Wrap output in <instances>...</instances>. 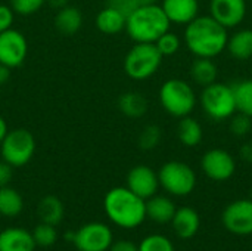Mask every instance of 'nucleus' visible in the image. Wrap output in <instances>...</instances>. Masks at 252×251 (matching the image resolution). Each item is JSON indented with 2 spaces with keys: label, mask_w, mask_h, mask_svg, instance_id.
Here are the masks:
<instances>
[{
  "label": "nucleus",
  "mask_w": 252,
  "mask_h": 251,
  "mask_svg": "<svg viewBox=\"0 0 252 251\" xmlns=\"http://www.w3.org/2000/svg\"><path fill=\"white\" fill-rule=\"evenodd\" d=\"M159 186L164 188L170 195L186 197L193 192L196 186L195 170L183 161H167L158 172Z\"/></svg>",
  "instance_id": "obj_7"
},
{
  "label": "nucleus",
  "mask_w": 252,
  "mask_h": 251,
  "mask_svg": "<svg viewBox=\"0 0 252 251\" xmlns=\"http://www.w3.org/2000/svg\"><path fill=\"white\" fill-rule=\"evenodd\" d=\"M127 188L145 201L154 197L159 188L158 173L149 166L139 164L127 175Z\"/></svg>",
  "instance_id": "obj_14"
},
{
  "label": "nucleus",
  "mask_w": 252,
  "mask_h": 251,
  "mask_svg": "<svg viewBox=\"0 0 252 251\" xmlns=\"http://www.w3.org/2000/svg\"><path fill=\"white\" fill-rule=\"evenodd\" d=\"M230 133L236 138H245L250 135V132L252 130V117L245 115L242 112H235L230 118Z\"/></svg>",
  "instance_id": "obj_31"
},
{
  "label": "nucleus",
  "mask_w": 252,
  "mask_h": 251,
  "mask_svg": "<svg viewBox=\"0 0 252 251\" xmlns=\"http://www.w3.org/2000/svg\"><path fill=\"white\" fill-rule=\"evenodd\" d=\"M127 16L121 13L118 9L108 6L103 7L96 16V27L103 34H118L126 30Z\"/></svg>",
  "instance_id": "obj_22"
},
{
  "label": "nucleus",
  "mask_w": 252,
  "mask_h": 251,
  "mask_svg": "<svg viewBox=\"0 0 252 251\" xmlns=\"http://www.w3.org/2000/svg\"><path fill=\"white\" fill-rule=\"evenodd\" d=\"M247 13V0H210V15L227 30L239 27Z\"/></svg>",
  "instance_id": "obj_13"
},
{
  "label": "nucleus",
  "mask_w": 252,
  "mask_h": 251,
  "mask_svg": "<svg viewBox=\"0 0 252 251\" xmlns=\"http://www.w3.org/2000/svg\"><path fill=\"white\" fill-rule=\"evenodd\" d=\"M230 86L235 95L236 112L252 117V78L236 80Z\"/></svg>",
  "instance_id": "obj_27"
},
{
  "label": "nucleus",
  "mask_w": 252,
  "mask_h": 251,
  "mask_svg": "<svg viewBox=\"0 0 252 251\" xmlns=\"http://www.w3.org/2000/svg\"><path fill=\"white\" fill-rule=\"evenodd\" d=\"M189 74L195 84L207 87L217 81L219 67L211 58H195V61L190 64Z\"/></svg>",
  "instance_id": "obj_21"
},
{
  "label": "nucleus",
  "mask_w": 252,
  "mask_h": 251,
  "mask_svg": "<svg viewBox=\"0 0 252 251\" xmlns=\"http://www.w3.org/2000/svg\"><path fill=\"white\" fill-rule=\"evenodd\" d=\"M171 22L161 4L140 6L127 16L126 31L134 43H155L170 30Z\"/></svg>",
  "instance_id": "obj_3"
},
{
  "label": "nucleus",
  "mask_w": 252,
  "mask_h": 251,
  "mask_svg": "<svg viewBox=\"0 0 252 251\" xmlns=\"http://www.w3.org/2000/svg\"><path fill=\"white\" fill-rule=\"evenodd\" d=\"M68 238L72 240L78 251H106L114 243L111 228L100 222L86 223Z\"/></svg>",
  "instance_id": "obj_9"
},
{
  "label": "nucleus",
  "mask_w": 252,
  "mask_h": 251,
  "mask_svg": "<svg viewBox=\"0 0 252 251\" xmlns=\"http://www.w3.org/2000/svg\"><path fill=\"white\" fill-rule=\"evenodd\" d=\"M103 209L108 219L124 229L137 228L146 219V201L127 186H117L108 191L103 200Z\"/></svg>",
  "instance_id": "obj_2"
},
{
  "label": "nucleus",
  "mask_w": 252,
  "mask_h": 251,
  "mask_svg": "<svg viewBox=\"0 0 252 251\" xmlns=\"http://www.w3.org/2000/svg\"><path fill=\"white\" fill-rule=\"evenodd\" d=\"M44 3L46 0H10V6L15 10V13L22 16L35 13Z\"/></svg>",
  "instance_id": "obj_33"
},
{
  "label": "nucleus",
  "mask_w": 252,
  "mask_h": 251,
  "mask_svg": "<svg viewBox=\"0 0 252 251\" xmlns=\"http://www.w3.org/2000/svg\"><path fill=\"white\" fill-rule=\"evenodd\" d=\"M136 1H137V4H139V7H140V6L158 4V1H159V0H136Z\"/></svg>",
  "instance_id": "obj_42"
},
{
  "label": "nucleus",
  "mask_w": 252,
  "mask_h": 251,
  "mask_svg": "<svg viewBox=\"0 0 252 251\" xmlns=\"http://www.w3.org/2000/svg\"><path fill=\"white\" fill-rule=\"evenodd\" d=\"M164 56L155 43H134L124 58V72L136 81H143L157 74Z\"/></svg>",
  "instance_id": "obj_5"
},
{
  "label": "nucleus",
  "mask_w": 252,
  "mask_h": 251,
  "mask_svg": "<svg viewBox=\"0 0 252 251\" xmlns=\"http://www.w3.org/2000/svg\"><path fill=\"white\" fill-rule=\"evenodd\" d=\"M177 138L182 145H185L188 148H195L204 139V129L198 120H195L190 115H186L183 118H179Z\"/></svg>",
  "instance_id": "obj_23"
},
{
  "label": "nucleus",
  "mask_w": 252,
  "mask_h": 251,
  "mask_svg": "<svg viewBox=\"0 0 252 251\" xmlns=\"http://www.w3.org/2000/svg\"><path fill=\"white\" fill-rule=\"evenodd\" d=\"M24 210V198L22 195L7 186L0 188V215L4 217H16Z\"/></svg>",
  "instance_id": "obj_26"
},
{
  "label": "nucleus",
  "mask_w": 252,
  "mask_h": 251,
  "mask_svg": "<svg viewBox=\"0 0 252 251\" xmlns=\"http://www.w3.org/2000/svg\"><path fill=\"white\" fill-rule=\"evenodd\" d=\"M27 53L28 43L21 31L9 28L0 33V64L12 70L18 68L24 64Z\"/></svg>",
  "instance_id": "obj_11"
},
{
  "label": "nucleus",
  "mask_w": 252,
  "mask_h": 251,
  "mask_svg": "<svg viewBox=\"0 0 252 251\" xmlns=\"http://www.w3.org/2000/svg\"><path fill=\"white\" fill-rule=\"evenodd\" d=\"M226 50L236 61L252 59V30L242 28L229 36Z\"/></svg>",
  "instance_id": "obj_20"
},
{
  "label": "nucleus",
  "mask_w": 252,
  "mask_h": 251,
  "mask_svg": "<svg viewBox=\"0 0 252 251\" xmlns=\"http://www.w3.org/2000/svg\"><path fill=\"white\" fill-rule=\"evenodd\" d=\"M239 155L245 163L252 164V139L242 143V146L239 148Z\"/></svg>",
  "instance_id": "obj_38"
},
{
  "label": "nucleus",
  "mask_w": 252,
  "mask_h": 251,
  "mask_svg": "<svg viewBox=\"0 0 252 251\" xmlns=\"http://www.w3.org/2000/svg\"><path fill=\"white\" fill-rule=\"evenodd\" d=\"M161 7L171 24L188 25L199 15V0H162Z\"/></svg>",
  "instance_id": "obj_15"
},
{
  "label": "nucleus",
  "mask_w": 252,
  "mask_h": 251,
  "mask_svg": "<svg viewBox=\"0 0 252 251\" xmlns=\"http://www.w3.org/2000/svg\"><path fill=\"white\" fill-rule=\"evenodd\" d=\"M109 251H139V246L128 240H118L111 244Z\"/></svg>",
  "instance_id": "obj_37"
},
{
  "label": "nucleus",
  "mask_w": 252,
  "mask_h": 251,
  "mask_svg": "<svg viewBox=\"0 0 252 251\" xmlns=\"http://www.w3.org/2000/svg\"><path fill=\"white\" fill-rule=\"evenodd\" d=\"M158 98L162 109L174 118L190 115L198 104L193 86L182 78L165 80L159 87Z\"/></svg>",
  "instance_id": "obj_4"
},
{
  "label": "nucleus",
  "mask_w": 252,
  "mask_h": 251,
  "mask_svg": "<svg viewBox=\"0 0 252 251\" xmlns=\"http://www.w3.org/2000/svg\"><path fill=\"white\" fill-rule=\"evenodd\" d=\"M161 138H162L161 127L157 124H148L142 129V132L139 135V139H137L139 148L143 151H152L159 145Z\"/></svg>",
  "instance_id": "obj_28"
},
{
  "label": "nucleus",
  "mask_w": 252,
  "mask_h": 251,
  "mask_svg": "<svg viewBox=\"0 0 252 251\" xmlns=\"http://www.w3.org/2000/svg\"><path fill=\"white\" fill-rule=\"evenodd\" d=\"M155 46H157V49L159 50V53L162 56H173V55H176L180 50V47H182V38L176 33H173V31L168 30L167 33H164L155 41Z\"/></svg>",
  "instance_id": "obj_30"
},
{
  "label": "nucleus",
  "mask_w": 252,
  "mask_h": 251,
  "mask_svg": "<svg viewBox=\"0 0 252 251\" xmlns=\"http://www.w3.org/2000/svg\"><path fill=\"white\" fill-rule=\"evenodd\" d=\"M173 229L179 238L189 240L196 235L201 226L199 215L192 207H180L176 210L174 217L171 220Z\"/></svg>",
  "instance_id": "obj_17"
},
{
  "label": "nucleus",
  "mask_w": 252,
  "mask_h": 251,
  "mask_svg": "<svg viewBox=\"0 0 252 251\" xmlns=\"http://www.w3.org/2000/svg\"><path fill=\"white\" fill-rule=\"evenodd\" d=\"M139 251H174L171 241L164 235H149L139 244Z\"/></svg>",
  "instance_id": "obj_32"
},
{
  "label": "nucleus",
  "mask_w": 252,
  "mask_h": 251,
  "mask_svg": "<svg viewBox=\"0 0 252 251\" xmlns=\"http://www.w3.org/2000/svg\"><path fill=\"white\" fill-rule=\"evenodd\" d=\"M177 207L171 198L164 195H154L146 200V217L154 220L155 223L165 225L171 223Z\"/></svg>",
  "instance_id": "obj_18"
},
{
  "label": "nucleus",
  "mask_w": 252,
  "mask_h": 251,
  "mask_svg": "<svg viewBox=\"0 0 252 251\" xmlns=\"http://www.w3.org/2000/svg\"><path fill=\"white\" fill-rule=\"evenodd\" d=\"M63 213H65L63 204L55 195H46L38 201L37 215H38L40 222H43V223H49V225L56 226L62 222Z\"/></svg>",
  "instance_id": "obj_25"
},
{
  "label": "nucleus",
  "mask_w": 252,
  "mask_h": 251,
  "mask_svg": "<svg viewBox=\"0 0 252 251\" xmlns=\"http://www.w3.org/2000/svg\"><path fill=\"white\" fill-rule=\"evenodd\" d=\"M149 104L140 92H126L118 98V109L128 118H140L148 112Z\"/></svg>",
  "instance_id": "obj_24"
},
{
  "label": "nucleus",
  "mask_w": 252,
  "mask_h": 251,
  "mask_svg": "<svg viewBox=\"0 0 252 251\" xmlns=\"http://www.w3.org/2000/svg\"><path fill=\"white\" fill-rule=\"evenodd\" d=\"M224 228L235 235H252V201L236 200L230 203L221 216Z\"/></svg>",
  "instance_id": "obj_12"
},
{
  "label": "nucleus",
  "mask_w": 252,
  "mask_h": 251,
  "mask_svg": "<svg viewBox=\"0 0 252 251\" xmlns=\"http://www.w3.org/2000/svg\"><path fill=\"white\" fill-rule=\"evenodd\" d=\"M55 28L63 36H74L83 27V12L72 4L59 9L55 15Z\"/></svg>",
  "instance_id": "obj_19"
},
{
  "label": "nucleus",
  "mask_w": 252,
  "mask_h": 251,
  "mask_svg": "<svg viewBox=\"0 0 252 251\" xmlns=\"http://www.w3.org/2000/svg\"><path fill=\"white\" fill-rule=\"evenodd\" d=\"M10 70L12 68L0 64V86H4L9 81V78H10Z\"/></svg>",
  "instance_id": "obj_39"
},
{
  "label": "nucleus",
  "mask_w": 252,
  "mask_h": 251,
  "mask_svg": "<svg viewBox=\"0 0 252 251\" xmlns=\"http://www.w3.org/2000/svg\"><path fill=\"white\" fill-rule=\"evenodd\" d=\"M199 104L204 114L213 121H226L236 112L232 86L221 81H216L207 87H202Z\"/></svg>",
  "instance_id": "obj_6"
},
{
  "label": "nucleus",
  "mask_w": 252,
  "mask_h": 251,
  "mask_svg": "<svg viewBox=\"0 0 252 251\" xmlns=\"http://www.w3.org/2000/svg\"><path fill=\"white\" fill-rule=\"evenodd\" d=\"M7 132H9L7 124H6L4 118L0 115V143H1V141L4 139V136H6V133H7Z\"/></svg>",
  "instance_id": "obj_41"
},
{
  "label": "nucleus",
  "mask_w": 252,
  "mask_h": 251,
  "mask_svg": "<svg viewBox=\"0 0 252 251\" xmlns=\"http://www.w3.org/2000/svg\"><path fill=\"white\" fill-rule=\"evenodd\" d=\"M15 21V10L10 4H0V33L12 28Z\"/></svg>",
  "instance_id": "obj_34"
},
{
  "label": "nucleus",
  "mask_w": 252,
  "mask_h": 251,
  "mask_svg": "<svg viewBox=\"0 0 252 251\" xmlns=\"http://www.w3.org/2000/svg\"><path fill=\"white\" fill-rule=\"evenodd\" d=\"M68 1H69V0H46V3H49V4H50L52 7H55L56 10H59V9L68 6V4H69Z\"/></svg>",
  "instance_id": "obj_40"
},
{
  "label": "nucleus",
  "mask_w": 252,
  "mask_h": 251,
  "mask_svg": "<svg viewBox=\"0 0 252 251\" xmlns=\"http://www.w3.org/2000/svg\"><path fill=\"white\" fill-rule=\"evenodd\" d=\"M32 234L24 228H6L0 232V251H34Z\"/></svg>",
  "instance_id": "obj_16"
},
{
  "label": "nucleus",
  "mask_w": 252,
  "mask_h": 251,
  "mask_svg": "<svg viewBox=\"0 0 252 251\" xmlns=\"http://www.w3.org/2000/svg\"><path fill=\"white\" fill-rule=\"evenodd\" d=\"M108 6H112V7L118 9L126 16H128L131 12H134L139 7L136 0H108Z\"/></svg>",
  "instance_id": "obj_35"
},
{
  "label": "nucleus",
  "mask_w": 252,
  "mask_h": 251,
  "mask_svg": "<svg viewBox=\"0 0 252 251\" xmlns=\"http://www.w3.org/2000/svg\"><path fill=\"white\" fill-rule=\"evenodd\" d=\"M31 234H32V238H34L37 247H52L58 240L56 226L49 225V223H43V222H40L32 229Z\"/></svg>",
  "instance_id": "obj_29"
},
{
  "label": "nucleus",
  "mask_w": 252,
  "mask_h": 251,
  "mask_svg": "<svg viewBox=\"0 0 252 251\" xmlns=\"http://www.w3.org/2000/svg\"><path fill=\"white\" fill-rule=\"evenodd\" d=\"M183 41L195 58H217L226 50L229 30L211 15H198L185 25Z\"/></svg>",
  "instance_id": "obj_1"
},
{
  "label": "nucleus",
  "mask_w": 252,
  "mask_h": 251,
  "mask_svg": "<svg viewBox=\"0 0 252 251\" xmlns=\"http://www.w3.org/2000/svg\"><path fill=\"white\" fill-rule=\"evenodd\" d=\"M1 158L13 169L22 167L31 161L35 152V138L27 129L9 130L0 143Z\"/></svg>",
  "instance_id": "obj_8"
},
{
  "label": "nucleus",
  "mask_w": 252,
  "mask_h": 251,
  "mask_svg": "<svg viewBox=\"0 0 252 251\" xmlns=\"http://www.w3.org/2000/svg\"><path fill=\"white\" fill-rule=\"evenodd\" d=\"M201 169L208 179L214 182H226L235 175L236 161L229 151L223 148H211L204 152Z\"/></svg>",
  "instance_id": "obj_10"
},
{
  "label": "nucleus",
  "mask_w": 252,
  "mask_h": 251,
  "mask_svg": "<svg viewBox=\"0 0 252 251\" xmlns=\"http://www.w3.org/2000/svg\"><path fill=\"white\" fill-rule=\"evenodd\" d=\"M13 178V167L4 160L0 161V188L7 186Z\"/></svg>",
  "instance_id": "obj_36"
}]
</instances>
